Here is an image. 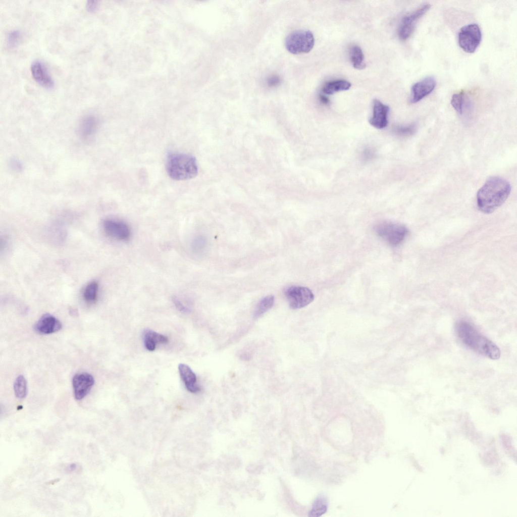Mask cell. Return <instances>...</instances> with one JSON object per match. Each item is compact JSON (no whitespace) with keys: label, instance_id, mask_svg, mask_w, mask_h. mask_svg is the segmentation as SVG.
<instances>
[{"label":"cell","instance_id":"4316f807","mask_svg":"<svg viewBox=\"0 0 517 517\" xmlns=\"http://www.w3.org/2000/svg\"><path fill=\"white\" fill-rule=\"evenodd\" d=\"M174 303L176 308L181 312L183 313H187L190 311V309L186 306L178 298H175L174 300Z\"/></svg>","mask_w":517,"mask_h":517},{"label":"cell","instance_id":"6da1fadb","mask_svg":"<svg viewBox=\"0 0 517 517\" xmlns=\"http://www.w3.org/2000/svg\"><path fill=\"white\" fill-rule=\"evenodd\" d=\"M511 189V185L506 180L496 176L490 178L477 192L478 209L485 214L493 212L505 201Z\"/></svg>","mask_w":517,"mask_h":517},{"label":"cell","instance_id":"f1b7e54d","mask_svg":"<svg viewBox=\"0 0 517 517\" xmlns=\"http://www.w3.org/2000/svg\"><path fill=\"white\" fill-rule=\"evenodd\" d=\"M205 246V241L202 238H197L193 242V246L195 249L200 250Z\"/></svg>","mask_w":517,"mask_h":517},{"label":"cell","instance_id":"d4e9b609","mask_svg":"<svg viewBox=\"0 0 517 517\" xmlns=\"http://www.w3.org/2000/svg\"><path fill=\"white\" fill-rule=\"evenodd\" d=\"M417 128V125L416 123H411L405 126H398L394 128V132L399 136H409L416 132Z\"/></svg>","mask_w":517,"mask_h":517},{"label":"cell","instance_id":"3957f363","mask_svg":"<svg viewBox=\"0 0 517 517\" xmlns=\"http://www.w3.org/2000/svg\"><path fill=\"white\" fill-rule=\"evenodd\" d=\"M167 174L175 180H186L194 178L198 173L195 158L183 153H172L168 155L166 164Z\"/></svg>","mask_w":517,"mask_h":517},{"label":"cell","instance_id":"d6986e66","mask_svg":"<svg viewBox=\"0 0 517 517\" xmlns=\"http://www.w3.org/2000/svg\"><path fill=\"white\" fill-rule=\"evenodd\" d=\"M327 507V500L325 496H318L314 501L308 515L314 517L320 516L326 512Z\"/></svg>","mask_w":517,"mask_h":517},{"label":"cell","instance_id":"603a6c76","mask_svg":"<svg viewBox=\"0 0 517 517\" xmlns=\"http://www.w3.org/2000/svg\"><path fill=\"white\" fill-rule=\"evenodd\" d=\"M14 390L16 396L18 398H25L27 394V381L22 375L18 376L14 384Z\"/></svg>","mask_w":517,"mask_h":517},{"label":"cell","instance_id":"83f0119b","mask_svg":"<svg viewBox=\"0 0 517 517\" xmlns=\"http://www.w3.org/2000/svg\"><path fill=\"white\" fill-rule=\"evenodd\" d=\"M98 6V2L97 1H88L86 4V8L88 12L92 13L95 12Z\"/></svg>","mask_w":517,"mask_h":517},{"label":"cell","instance_id":"8fae6325","mask_svg":"<svg viewBox=\"0 0 517 517\" xmlns=\"http://www.w3.org/2000/svg\"><path fill=\"white\" fill-rule=\"evenodd\" d=\"M436 84V79L432 76L426 77L415 83L411 89L410 102H418L428 96L434 90Z\"/></svg>","mask_w":517,"mask_h":517},{"label":"cell","instance_id":"484cf974","mask_svg":"<svg viewBox=\"0 0 517 517\" xmlns=\"http://www.w3.org/2000/svg\"><path fill=\"white\" fill-rule=\"evenodd\" d=\"M21 38V32L17 30L10 31L7 36V42L8 46L11 48L15 47L19 42Z\"/></svg>","mask_w":517,"mask_h":517},{"label":"cell","instance_id":"ac0fdd59","mask_svg":"<svg viewBox=\"0 0 517 517\" xmlns=\"http://www.w3.org/2000/svg\"><path fill=\"white\" fill-rule=\"evenodd\" d=\"M350 58L353 67L357 69H363L365 68L364 55L361 48L357 45H353L350 49Z\"/></svg>","mask_w":517,"mask_h":517},{"label":"cell","instance_id":"ffe728a7","mask_svg":"<svg viewBox=\"0 0 517 517\" xmlns=\"http://www.w3.org/2000/svg\"><path fill=\"white\" fill-rule=\"evenodd\" d=\"M274 303V297L268 295L263 298L256 305L253 316L254 318H258L269 310Z\"/></svg>","mask_w":517,"mask_h":517},{"label":"cell","instance_id":"2e32d148","mask_svg":"<svg viewBox=\"0 0 517 517\" xmlns=\"http://www.w3.org/2000/svg\"><path fill=\"white\" fill-rule=\"evenodd\" d=\"M143 341L145 348L152 351L156 349L158 344H167L169 339L166 336L147 329L143 331Z\"/></svg>","mask_w":517,"mask_h":517},{"label":"cell","instance_id":"7402d4cb","mask_svg":"<svg viewBox=\"0 0 517 517\" xmlns=\"http://www.w3.org/2000/svg\"><path fill=\"white\" fill-rule=\"evenodd\" d=\"M98 292V283L95 281L90 282L86 285L83 292L84 300L89 303L95 302L97 298Z\"/></svg>","mask_w":517,"mask_h":517},{"label":"cell","instance_id":"8992f818","mask_svg":"<svg viewBox=\"0 0 517 517\" xmlns=\"http://www.w3.org/2000/svg\"><path fill=\"white\" fill-rule=\"evenodd\" d=\"M482 31L476 23L462 27L458 33V43L459 47L467 53H474L482 40Z\"/></svg>","mask_w":517,"mask_h":517},{"label":"cell","instance_id":"f546056e","mask_svg":"<svg viewBox=\"0 0 517 517\" xmlns=\"http://www.w3.org/2000/svg\"><path fill=\"white\" fill-rule=\"evenodd\" d=\"M319 100L321 101V102L322 104H323V105H327L329 104V102H330L329 99L327 96H326L325 95H323L322 94H320V95H319Z\"/></svg>","mask_w":517,"mask_h":517},{"label":"cell","instance_id":"ba28073f","mask_svg":"<svg viewBox=\"0 0 517 517\" xmlns=\"http://www.w3.org/2000/svg\"><path fill=\"white\" fill-rule=\"evenodd\" d=\"M430 8L431 5L429 4H424L402 18L398 32V36L401 40H406L411 36L419 20Z\"/></svg>","mask_w":517,"mask_h":517},{"label":"cell","instance_id":"7c38bea8","mask_svg":"<svg viewBox=\"0 0 517 517\" xmlns=\"http://www.w3.org/2000/svg\"><path fill=\"white\" fill-rule=\"evenodd\" d=\"M30 70L33 78L39 85L46 89L54 88V81L42 62L34 61L31 65Z\"/></svg>","mask_w":517,"mask_h":517},{"label":"cell","instance_id":"277c9868","mask_svg":"<svg viewBox=\"0 0 517 517\" xmlns=\"http://www.w3.org/2000/svg\"><path fill=\"white\" fill-rule=\"evenodd\" d=\"M315 44L313 33L308 30H296L290 32L285 39L286 49L293 54L309 52Z\"/></svg>","mask_w":517,"mask_h":517},{"label":"cell","instance_id":"9c48e42d","mask_svg":"<svg viewBox=\"0 0 517 517\" xmlns=\"http://www.w3.org/2000/svg\"><path fill=\"white\" fill-rule=\"evenodd\" d=\"M105 233L110 237L120 241H127L131 236V230L125 222L114 219H106L102 223Z\"/></svg>","mask_w":517,"mask_h":517},{"label":"cell","instance_id":"cb8c5ba5","mask_svg":"<svg viewBox=\"0 0 517 517\" xmlns=\"http://www.w3.org/2000/svg\"><path fill=\"white\" fill-rule=\"evenodd\" d=\"M96 125L95 119L92 116L86 117L82 121L81 133L83 136H88L94 131Z\"/></svg>","mask_w":517,"mask_h":517},{"label":"cell","instance_id":"44dd1931","mask_svg":"<svg viewBox=\"0 0 517 517\" xmlns=\"http://www.w3.org/2000/svg\"><path fill=\"white\" fill-rule=\"evenodd\" d=\"M467 94L463 90L454 93L451 99V104L455 110L460 115L463 112L464 108L468 99Z\"/></svg>","mask_w":517,"mask_h":517},{"label":"cell","instance_id":"5b68a950","mask_svg":"<svg viewBox=\"0 0 517 517\" xmlns=\"http://www.w3.org/2000/svg\"><path fill=\"white\" fill-rule=\"evenodd\" d=\"M374 229L380 238L392 246L399 245L408 234V230L404 226L390 222L380 223Z\"/></svg>","mask_w":517,"mask_h":517},{"label":"cell","instance_id":"4dcf8cb0","mask_svg":"<svg viewBox=\"0 0 517 517\" xmlns=\"http://www.w3.org/2000/svg\"><path fill=\"white\" fill-rule=\"evenodd\" d=\"M373 156V151L370 149H367L364 151V157L365 159H370Z\"/></svg>","mask_w":517,"mask_h":517},{"label":"cell","instance_id":"9a60e30c","mask_svg":"<svg viewBox=\"0 0 517 517\" xmlns=\"http://www.w3.org/2000/svg\"><path fill=\"white\" fill-rule=\"evenodd\" d=\"M178 371L181 379L188 391L196 393L200 391V388L197 384L196 376L188 365L180 364L178 366Z\"/></svg>","mask_w":517,"mask_h":517},{"label":"cell","instance_id":"30bf717a","mask_svg":"<svg viewBox=\"0 0 517 517\" xmlns=\"http://www.w3.org/2000/svg\"><path fill=\"white\" fill-rule=\"evenodd\" d=\"M94 383L92 375L86 372L75 374L72 379L74 397L77 400L84 398L90 392Z\"/></svg>","mask_w":517,"mask_h":517},{"label":"cell","instance_id":"e0dca14e","mask_svg":"<svg viewBox=\"0 0 517 517\" xmlns=\"http://www.w3.org/2000/svg\"><path fill=\"white\" fill-rule=\"evenodd\" d=\"M351 86V83L348 81L338 79L326 83L322 90L323 93L330 95L339 91L347 90Z\"/></svg>","mask_w":517,"mask_h":517},{"label":"cell","instance_id":"4fadbf2b","mask_svg":"<svg viewBox=\"0 0 517 517\" xmlns=\"http://www.w3.org/2000/svg\"><path fill=\"white\" fill-rule=\"evenodd\" d=\"M389 108L378 99L373 100V114L370 119L369 123L378 129H382L388 124V116Z\"/></svg>","mask_w":517,"mask_h":517},{"label":"cell","instance_id":"5bb4252c","mask_svg":"<svg viewBox=\"0 0 517 517\" xmlns=\"http://www.w3.org/2000/svg\"><path fill=\"white\" fill-rule=\"evenodd\" d=\"M62 324L55 316L46 314L43 315L34 326L35 330L42 334H49L60 331Z\"/></svg>","mask_w":517,"mask_h":517},{"label":"cell","instance_id":"52a82bcc","mask_svg":"<svg viewBox=\"0 0 517 517\" xmlns=\"http://www.w3.org/2000/svg\"><path fill=\"white\" fill-rule=\"evenodd\" d=\"M285 295L290 307L292 309H299L311 303L314 295L308 288L300 286H292L285 290Z\"/></svg>","mask_w":517,"mask_h":517},{"label":"cell","instance_id":"7a4b0ae2","mask_svg":"<svg viewBox=\"0 0 517 517\" xmlns=\"http://www.w3.org/2000/svg\"><path fill=\"white\" fill-rule=\"evenodd\" d=\"M456 335L467 347L491 359L499 358L501 352L492 341L482 335L470 323L460 321L456 326Z\"/></svg>","mask_w":517,"mask_h":517}]
</instances>
